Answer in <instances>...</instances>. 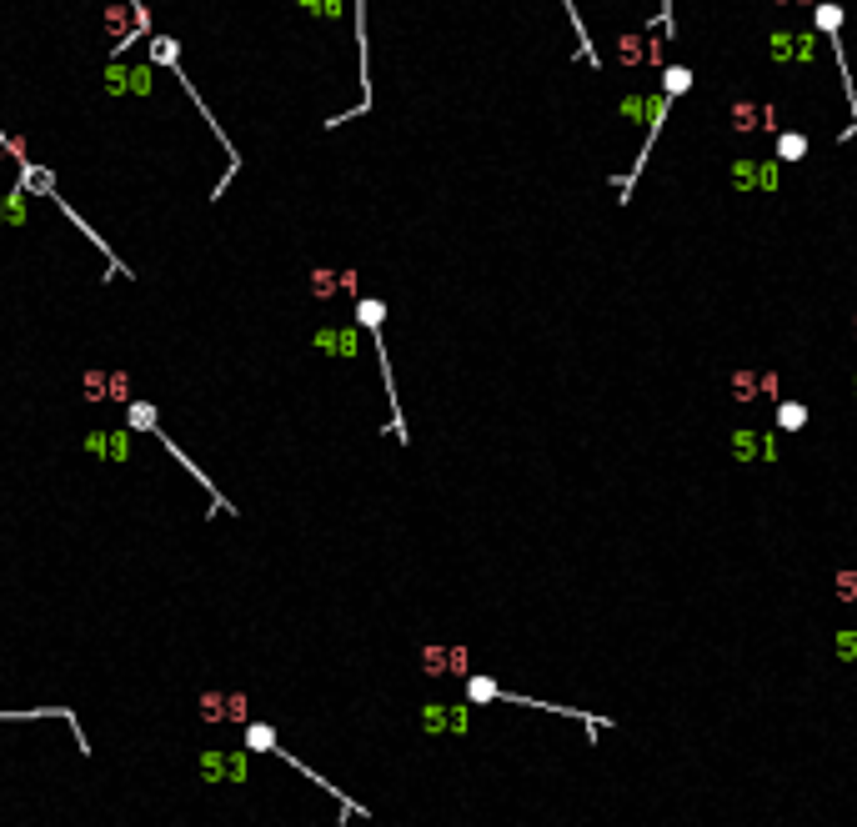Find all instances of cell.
Wrapping results in <instances>:
<instances>
[{
	"mask_svg": "<svg viewBox=\"0 0 857 827\" xmlns=\"http://www.w3.org/2000/svg\"><path fill=\"white\" fill-rule=\"evenodd\" d=\"M767 51L777 66H807L817 61V31H777Z\"/></svg>",
	"mask_w": 857,
	"mask_h": 827,
	"instance_id": "obj_1",
	"label": "cell"
},
{
	"mask_svg": "<svg viewBox=\"0 0 857 827\" xmlns=\"http://www.w3.org/2000/svg\"><path fill=\"white\" fill-rule=\"evenodd\" d=\"M732 131H737V136H757V131L777 136V131H782L777 106H772V101H737V106H732Z\"/></svg>",
	"mask_w": 857,
	"mask_h": 827,
	"instance_id": "obj_2",
	"label": "cell"
},
{
	"mask_svg": "<svg viewBox=\"0 0 857 827\" xmlns=\"http://www.w3.org/2000/svg\"><path fill=\"white\" fill-rule=\"evenodd\" d=\"M732 186L737 191H772L777 186V161H732Z\"/></svg>",
	"mask_w": 857,
	"mask_h": 827,
	"instance_id": "obj_3",
	"label": "cell"
},
{
	"mask_svg": "<svg viewBox=\"0 0 857 827\" xmlns=\"http://www.w3.org/2000/svg\"><path fill=\"white\" fill-rule=\"evenodd\" d=\"M657 61H662V41H647V36L617 41V66H657Z\"/></svg>",
	"mask_w": 857,
	"mask_h": 827,
	"instance_id": "obj_4",
	"label": "cell"
},
{
	"mask_svg": "<svg viewBox=\"0 0 857 827\" xmlns=\"http://www.w3.org/2000/svg\"><path fill=\"white\" fill-rule=\"evenodd\" d=\"M732 391H737V401L772 396V391H777V376H772V371H737V376H732Z\"/></svg>",
	"mask_w": 857,
	"mask_h": 827,
	"instance_id": "obj_5",
	"label": "cell"
},
{
	"mask_svg": "<svg viewBox=\"0 0 857 827\" xmlns=\"http://www.w3.org/2000/svg\"><path fill=\"white\" fill-rule=\"evenodd\" d=\"M807 156V136L802 131H777V161H802Z\"/></svg>",
	"mask_w": 857,
	"mask_h": 827,
	"instance_id": "obj_6",
	"label": "cell"
},
{
	"mask_svg": "<svg viewBox=\"0 0 857 827\" xmlns=\"http://www.w3.org/2000/svg\"><path fill=\"white\" fill-rule=\"evenodd\" d=\"M687 86H692V71H687V66H667V71H662V96H667V101H677Z\"/></svg>",
	"mask_w": 857,
	"mask_h": 827,
	"instance_id": "obj_7",
	"label": "cell"
},
{
	"mask_svg": "<svg viewBox=\"0 0 857 827\" xmlns=\"http://www.w3.org/2000/svg\"><path fill=\"white\" fill-rule=\"evenodd\" d=\"M757 442H762L757 432H737V437H732V452H737L742 462H752V457H772V452H777V447H757Z\"/></svg>",
	"mask_w": 857,
	"mask_h": 827,
	"instance_id": "obj_8",
	"label": "cell"
},
{
	"mask_svg": "<svg viewBox=\"0 0 857 827\" xmlns=\"http://www.w3.org/2000/svg\"><path fill=\"white\" fill-rule=\"evenodd\" d=\"M777 422H782V427H787V432H797V427H802V422H807V411H802V406H792V401H787V406H777Z\"/></svg>",
	"mask_w": 857,
	"mask_h": 827,
	"instance_id": "obj_9",
	"label": "cell"
},
{
	"mask_svg": "<svg viewBox=\"0 0 857 827\" xmlns=\"http://www.w3.org/2000/svg\"><path fill=\"white\" fill-rule=\"evenodd\" d=\"M837 652H842V657H857V637L842 632V637H837Z\"/></svg>",
	"mask_w": 857,
	"mask_h": 827,
	"instance_id": "obj_10",
	"label": "cell"
},
{
	"mask_svg": "<svg viewBox=\"0 0 857 827\" xmlns=\"http://www.w3.org/2000/svg\"><path fill=\"white\" fill-rule=\"evenodd\" d=\"M777 6H817V0H777Z\"/></svg>",
	"mask_w": 857,
	"mask_h": 827,
	"instance_id": "obj_11",
	"label": "cell"
},
{
	"mask_svg": "<svg viewBox=\"0 0 857 827\" xmlns=\"http://www.w3.org/2000/svg\"><path fill=\"white\" fill-rule=\"evenodd\" d=\"M852 331H857V321H852Z\"/></svg>",
	"mask_w": 857,
	"mask_h": 827,
	"instance_id": "obj_12",
	"label": "cell"
}]
</instances>
